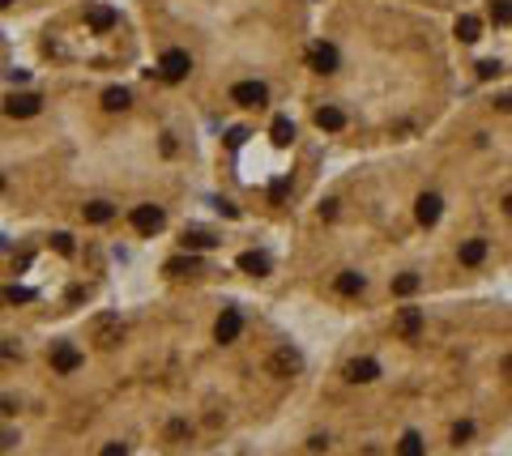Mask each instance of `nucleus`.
<instances>
[{
  "mask_svg": "<svg viewBox=\"0 0 512 456\" xmlns=\"http://www.w3.org/2000/svg\"><path fill=\"white\" fill-rule=\"evenodd\" d=\"M188 73H192V56H188V52H180V47H171V52H163V60H159V77H163V81L180 85V81H184Z\"/></svg>",
  "mask_w": 512,
  "mask_h": 456,
  "instance_id": "obj_1",
  "label": "nucleus"
},
{
  "mask_svg": "<svg viewBox=\"0 0 512 456\" xmlns=\"http://www.w3.org/2000/svg\"><path fill=\"white\" fill-rule=\"evenodd\" d=\"M393 333H397L401 341H419V333H423V312H419V308H397Z\"/></svg>",
  "mask_w": 512,
  "mask_h": 456,
  "instance_id": "obj_2",
  "label": "nucleus"
},
{
  "mask_svg": "<svg viewBox=\"0 0 512 456\" xmlns=\"http://www.w3.org/2000/svg\"><path fill=\"white\" fill-rule=\"evenodd\" d=\"M51 367H56L60 375H73L81 367V350L73 341H56V345H51Z\"/></svg>",
  "mask_w": 512,
  "mask_h": 456,
  "instance_id": "obj_3",
  "label": "nucleus"
},
{
  "mask_svg": "<svg viewBox=\"0 0 512 456\" xmlns=\"http://www.w3.org/2000/svg\"><path fill=\"white\" fill-rule=\"evenodd\" d=\"M265 98H269V90L261 81H239V85H231V103H239V107H265Z\"/></svg>",
  "mask_w": 512,
  "mask_h": 456,
  "instance_id": "obj_4",
  "label": "nucleus"
},
{
  "mask_svg": "<svg viewBox=\"0 0 512 456\" xmlns=\"http://www.w3.org/2000/svg\"><path fill=\"white\" fill-rule=\"evenodd\" d=\"M163 222H167V214H163L159 205H137V209H133V230H141V235L163 230Z\"/></svg>",
  "mask_w": 512,
  "mask_h": 456,
  "instance_id": "obj_5",
  "label": "nucleus"
},
{
  "mask_svg": "<svg viewBox=\"0 0 512 456\" xmlns=\"http://www.w3.org/2000/svg\"><path fill=\"white\" fill-rule=\"evenodd\" d=\"M307 64H312L316 73H337V47L333 43H312V52H307Z\"/></svg>",
  "mask_w": 512,
  "mask_h": 456,
  "instance_id": "obj_6",
  "label": "nucleus"
},
{
  "mask_svg": "<svg viewBox=\"0 0 512 456\" xmlns=\"http://www.w3.org/2000/svg\"><path fill=\"white\" fill-rule=\"evenodd\" d=\"M39 107H43L39 94H13L9 103H5V116H13V120H30V116H39Z\"/></svg>",
  "mask_w": 512,
  "mask_h": 456,
  "instance_id": "obj_7",
  "label": "nucleus"
},
{
  "mask_svg": "<svg viewBox=\"0 0 512 456\" xmlns=\"http://www.w3.org/2000/svg\"><path fill=\"white\" fill-rule=\"evenodd\" d=\"M440 209H444V200H440L436 192H423V196H419V205H415L419 226H436V222H440Z\"/></svg>",
  "mask_w": 512,
  "mask_h": 456,
  "instance_id": "obj_8",
  "label": "nucleus"
},
{
  "mask_svg": "<svg viewBox=\"0 0 512 456\" xmlns=\"http://www.w3.org/2000/svg\"><path fill=\"white\" fill-rule=\"evenodd\" d=\"M346 380L350 384H372V380H380V363L376 359H354V363H346Z\"/></svg>",
  "mask_w": 512,
  "mask_h": 456,
  "instance_id": "obj_9",
  "label": "nucleus"
},
{
  "mask_svg": "<svg viewBox=\"0 0 512 456\" xmlns=\"http://www.w3.org/2000/svg\"><path fill=\"white\" fill-rule=\"evenodd\" d=\"M116 22H120V18H116V9H112V5H94V9L86 13V26H90L94 34H107V30H116Z\"/></svg>",
  "mask_w": 512,
  "mask_h": 456,
  "instance_id": "obj_10",
  "label": "nucleus"
},
{
  "mask_svg": "<svg viewBox=\"0 0 512 456\" xmlns=\"http://www.w3.org/2000/svg\"><path fill=\"white\" fill-rule=\"evenodd\" d=\"M239 333H243V316H239L235 308H231V312H222V316H218V324H214V337L227 345V341H235Z\"/></svg>",
  "mask_w": 512,
  "mask_h": 456,
  "instance_id": "obj_11",
  "label": "nucleus"
},
{
  "mask_svg": "<svg viewBox=\"0 0 512 456\" xmlns=\"http://www.w3.org/2000/svg\"><path fill=\"white\" fill-rule=\"evenodd\" d=\"M94 337H98V345H102V350H112V345L124 337V324H120V320H107V316H102V320L94 324Z\"/></svg>",
  "mask_w": 512,
  "mask_h": 456,
  "instance_id": "obj_12",
  "label": "nucleus"
},
{
  "mask_svg": "<svg viewBox=\"0 0 512 456\" xmlns=\"http://www.w3.org/2000/svg\"><path fill=\"white\" fill-rule=\"evenodd\" d=\"M457 256H461V265H470V269H474V265H483V261H487V239H466Z\"/></svg>",
  "mask_w": 512,
  "mask_h": 456,
  "instance_id": "obj_13",
  "label": "nucleus"
},
{
  "mask_svg": "<svg viewBox=\"0 0 512 456\" xmlns=\"http://www.w3.org/2000/svg\"><path fill=\"white\" fill-rule=\"evenodd\" d=\"M363 273H354V269H346V273H337V282H333V290L337 294H346V298H354V294H363Z\"/></svg>",
  "mask_w": 512,
  "mask_h": 456,
  "instance_id": "obj_14",
  "label": "nucleus"
},
{
  "mask_svg": "<svg viewBox=\"0 0 512 456\" xmlns=\"http://www.w3.org/2000/svg\"><path fill=\"white\" fill-rule=\"evenodd\" d=\"M457 39H461V43H478V39H483V22H478L474 13H461V18H457Z\"/></svg>",
  "mask_w": 512,
  "mask_h": 456,
  "instance_id": "obj_15",
  "label": "nucleus"
},
{
  "mask_svg": "<svg viewBox=\"0 0 512 456\" xmlns=\"http://www.w3.org/2000/svg\"><path fill=\"white\" fill-rule=\"evenodd\" d=\"M269 371H274V375H295V371H299V354H295V350H278L274 359H269Z\"/></svg>",
  "mask_w": 512,
  "mask_h": 456,
  "instance_id": "obj_16",
  "label": "nucleus"
},
{
  "mask_svg": "<svg viewBox=\"0 0 512 456\" xmlns=\"http://www.w3.org/2000/svg\"><path fill=\"white\" fill-rule=\"evenodd\" d=\"M316 128L342 132V128H346V111H342V107H321V111H316Z\"/></svg>",
  "mask_w": 512,
  "mask_h": 456,
  "instance_id": "obj_17",
  "label": "nucleus"
},
{
  "mask_svg": "<svg viewBox=\"0 0 512 456\" xmlns=\"http://www.w3.org/2000/svg\"><path fill=\"white\" fill-rule=\"evenodd\" d=\"M239 269L252 273V277H265V273H269V256H265V251H243V256H239Z\"/></svg>",
  "mask_w": 512,
  "mask_h": 456,
  "instance_id": "obj_18",
  "label": "nucleus"
},
{
  "mask_svg": "<svg viewBox=\"0 0 512 456\" xmlns=\"http://www.w3.org/2000/svg\"><path fill=\"white\" fill-rule=\"evenodd\" d=\"M269 137H274V145H282V149H286V145L295 141V124H290L286 116H278V120L269 124Z\"/></svg>",
  "mask_w": 512,
  "mask_h": 456,
  "instance_id": "obj_19",
  "label": "nucleus"
},
{
  "mask_svg": "<svg viewBox=\"0 0 512 456\" xmlns=\"http://www.w3.org/2000/svg\"><path fill=\"white\" fill-rule=\"evenodd\" d=\"M167 273L171 277H192V273H201V261L196 256H175V261H167Z\"/></svg>",
  "mask_w": 512,
  "mask_h": 456,
  "instance_id": "obj_20",
  "label": "nucleus"
},
{
  "mask_svg": "<svg viewBox=\"0 0 512 456\" xmlns=\"http://www.w3.org/2000/svg\"><path fill=\"white\" fill-rule=\"evenodd\" d=\"M214 243H218V239H214L210 230H184V247H188V251H210Z\"/></svg>",
  "mask_w": 512,
  "mask_h": 456,
  "instance_id": "obj_21",
  "label": "nucleus"
},
{
  "mask_svg": "<svg viewBox=\"0 0 512 456\" xmlns=\"http://www.w3.org/2000/svg\"><path fill=\"white\" fill-rule=\"evenodd\" d=\"M419 286H423V277H419V273H397V277H393V294H397V298H410Z\"/></svg>",
  "mask_w": 512,
  "mask_h": 456,
  "instance_id": "obj_22",
  "label": "nucleus"
},
{
  "mask_svg": "<svg viewBox=\"0 0 512 456\" xmlns=\"http://www.w3.org/2000/svg\"><path fill=\"white\" fill-rule=\"evenodd\" d=\"M112 218H116V209L107 205V200H90V205H86V222H94V226L112 222Z\"/></svg>",
  "mask_w": 512,
  "mask_h": 456,
  "instance_id": "obj_23",
  "label": "nucleus"
},
{
  "mask_svg": "<svg viewBox=\"0 0 512 456\" xmlns=\"http://www.w3.org/2000/svg\"><path fill=\"white\" fill-rule=\"evenodd\" d=\"M102 107H107V111H124V107H128V90H124V85L102 90Z\"/></svg>",
  "mask_w": 512,
  "mask_h": 456,
  "instance_id": "obj_24",
  "label": "nucleus"
},
{
  "mask_svg": "<svg viewBox=\"0 0 512 456\" xmlns=\"http://www.w3.org/2000/svg\"><path fill=\"white\" fill-rule=\"evenodd\" d=\"M397 456H423V435L419 431H405L397 443Z\"/></svg>",
  "mask_w": 512,
  "mask_h": 456,
  "instance_id": "obj_25",
  "label": "nucleus"
},
{
  "mask_svg": "<svg viewBox=\"0 0 512 456\" xmlns=\"http://www.w3.org/2000/svg\"><path fill=\"white\" fill-rule=\"evenodd\" d=\"M491 22L495 26H508L512 22V0H491Z\"/></svg>",
  "mask_w": 512,
  "mask_h": 456,
  "instance_id": "obj_26",
  "label": "nucleus"
},
{
  "mask_svg": "<svg viewBox=\"0 0 512 456\" xmlns=\"http://www.w3.org/2000/svg\"><path fill=\"white\" fill-rule=\"evenodd\" d=\"M286 196H290V179H286V175H278V179L269 184V205H282Z\"/></svg>",
  "mask_w": 512,
  "mask_h": 456,
  "instance_id": "obj_27",
  "label": "nucleus"
},
{
  "mask_svg": "<svg viewBox=\"0 0 512 456\" xmlns=\"http://www.w3.org/2000/svg\"><path fill=\"white\" fill-rule=\"evenodd\" d=\"M51 247H56L60 256H73V235H65V230H60V235H51Z\"/></svg>",
  "mask_w": 512,
  "mask_h": 456,
  "instance_id": "obj_28",
  "label": "nucleus"
},
{
  "mask_svg": "<svg viewBox=\"0 0 512 456\" xmlns=\"http://www.w3.org/2000/svg\"><path fill=\"white\" fill-rule=\"evenodd\" d=\"M470 435H474V422H457L452 427V443H466Z\"/></svg>",
  "mask_w": 512,
  "mask_h": 456,
  "instance_id": "obj_29",
  "label": "nucleus"
},
{
  "mask_svg": "<svg viewBox=\"0 0 512 456\" xmlns=\"http://www.w3.org/2000/svg\"><path fill=\"white\" fill-rule=\"evenodd\" d=\"M478 77H483V81L499 77V60H483V64H478Z\"/></svg>",
  "mask_w": 512,
  "mask_h": 456,
  "instance_id": "obj_30",
  "label": "nucleus"
},
{
  "mask_svg": "<svg viewBox=\"0 0 512 456\" xmlns=\"http://www.w3.org/2000/svg\"><path fill=\"white\" fill-rule=\"evenodd\" d=\"M248 137H252L248 128H231V132H227V145H231V149H239V145H243Z\"/></svg>",
  "mask_w": 512,
  "mask_h": 456,
  "instance_id": "obj_31",
  "label": "nucleus"
},
{
  "mask_svg": "<svg viewBox=\"0 0 512 456\" xmlns=\"http://www.w3.org/2000/svg\"><path fill=\"white\" fill-rule=\"evenodd\" d=\"M5 298H9V303H26V298H30V290H26V286H9V290H5Z\"/></svg>",
  "mask_w": 512,
  "mask_h": 456,
  "instance_id": "obj_32",
  "label": "nucleus"
},
{
  "mask_svg": "<svg viewBox=\"0 0 512 456\" xmlns=\"http://www.w3.org/2000/svg\"><path fill=\"white\" fill-rule=\"evenodd\" d=\"M98 456H128V448H124V443H102Z\"/></svg>",
  "mask_w": 512,
  "mask_h": 456,
  "instance_id": "obj_33",
  "label": "nucleus"
},
{
  "mask_svg": "<svg viewBox=\"0 0 512 456\" xmlns=\"http://www.w3.org/2000/svg\"><path fill=\"white\" fill-rule=\"evenodd\" d=\"M495 107H499V111H512V94H499V98H495Z\"/></svg>",
  "mask_w": 512,
  "mask_h": 456,
  "instance_id": "obj_34",
  "label": "nucleus"
},
{
  "mask_svg": "<svg viewBox=\"0 0 512 456\" xmlns=\"http://www.w3.org/2000/svg\"><path fill=\"white\" fill-rule=\"evenodd\" d=\"M504 214H508V218H512V192H508V196H504Z\"/></svg>",
  "mask_w": 512,
  "mask_h": 456,
  "instance_id": "obj_35",
  "label": "nucleus"
},
{
  "mask_svg": "<svg viewBox=\"0 0 512 456\" xmlns=\"http://www.w3.org/2000/svg\"><path fill=\"white\" fill-rule=\"evenodd\" d=\"M9 5H13V0H0V9H9Z\"/></svg>",
  "mask_w": 512,
  "mask_h": 456,
  "instance_id": "obj_36",
  "label": "nucleus"
},
{
  "mask_svg": "<svg viewBox=\"0 0 512 456\" xmlns=\"http://www.w3.org/2000/svg\"><path fill=\"white\" fill-rule=\"evenodd\" d=\"M0 188H5V179H0Z\"/></svg>",
  "mask_w": 512,
  "mask_h": 456,
  "instance_id": "obj_37",
  "label": "nucleus"
}]
</instances>
